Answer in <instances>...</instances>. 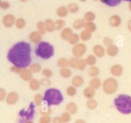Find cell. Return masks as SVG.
<instances>
[{
    "label": "cell",
    "instance_id": "cell-33",
    "mask_svg": "<svg viewBox=\"0 0 131 123\" xmlns=\"http://www.w3.org/2000/svg\"><path fill=\"white\" fill-rule=\"evenodd\" d=\"M95 15L92 11H88L84 15V19L88 22L93 21L95 19Z\"/></svg>",
    "mask_w": 131,
    "mask_h": 123
},
{
    "label": "cell",
    "instance_id": "cell-48",
    "mask_svg": "<svg viewBox=\"0 0 131 123\" xmlns=\"http://www.w3.org/2000/svg\"><path fill=\"white\" fill-rule=\"evenodd\" d=\"M75 123H86L83 120H78Z\"/></svg>",
    "mask_w": 131,
    "mask_h": 123
},
{
    "label": "cell",
    "instance_id": "cell-5",
    "mask_svg": "<svg viewBox=\"0 0 131 123\" xmlns=\"http://www.w3.org/2000/svg\"><path fill=\"white\" fill-rule=\"evenodd\" d=\"M118 89V82L114 78L110 77L106 79L103 83V89L108 94H113Z\"/></svg>",
    "mask_w": 131,
    "mask_h": 123
},
{
    "label": "cell",
    "instance_id": "cell-53",
    "mask_svg": "<svg viewBox=\"0 0 131 123\" xmlns=\"http://www.w3.org/2000/svg\"><path fill=\"white\" fill-rule=\"evenodd\" d=\"M125 1H130V2H131V0H125Z\"/></svg>",
    "mask_w": 131,
    "mask_h": 123
},
{
    "label": "cell",
    "instance_id": "cell-45",
    "mask_svg": "<svg viewBox=\"0 0 131 123\" xmlns=\"http://www.w3.org/2000/svg\"><path fill=\"white\" fill-rule=\"evenodd\" d=\"M39 122L40 123H50L51 118L49 116H43V117H41Z\"/></svg>",
    "mask_w": 131,
    "mask_h": 123
},
{
    "label": "cell",
    "instance_id": "cell-3",
    "mask_svg": "<svg viewBox=\"0 0 131 123\" xmlns=\"http://www.w3.org/2000/svg\"><path fill=\"white\" fill-rule=\"evenodd\" d=\"M115 106L118 110L124 114L131 113V97L125 94H121L115 100Z\"/></svg>",
    "mask_w": 131,
    "mask_h": 123
},
{
    "label": "cell",
    "instance_id": "cell-29",
    "mask_svg": "<svg viewBox=\"0 0 131 123\" xmlns=\"http://www.w3.org/2000/svg\"><path fill=\"white\" fill-rule=\"evenodd\" d=\"M96 61H97L96 57L93 55H90L86 59V63L87 65H90V66L94 65L96 63Z\"/></svg>",
    "mask_w": 131,
    "mask_h": 123
},
{
    "label": "cell",
    "instance_id": "cell-7",
    "mask_svg": "<svg viewBox=\"0 0 131 123\" xmlns=\"http://www.w3.org/2000/svg\"><path fill=\"white\" fill-rule=\"evenodd\" d=\"M33 113H34V105L33 103H31L29 109L27 111L22 110L20 112V116L25 120H29L33 118Z\"/></svg>",
    "mask_w": 131,
    "mask_h": 123
},
{
    "label": "cell",
    "instance_id": "cell-13",
    "mask_svg": "<svg viewBox=\"0 0 131 123\" xmlns=\"http://www.w3.org/2000/svg\"><path fill=\"white\" fill-rule=\"evenodd\" d=\"M21 77L26 81H29L32 79L31 71L29 69H25L21 73Z\"/></svg>",
    "mask_w": 131,
    "mask_h": 123
},
{
    "label": "cell",
    "instance_id": "cell-55",
    "mask_svg": "<svg viewBox=\"0 0 131 123\" xmlns=\"http://www.w3.org/2000/svg\"><path fill=\"white\" fill-rule=\"evenodd\" d=\"M95 1H97V0H95Z\"/></svg>",
    "mask_w": 131,
    "mask_h": 123
},
{
    "label": "cell",
    "instance_id": "cell-2",
    "mask_svg": "<svg viewBox=\"0 0 131 123\" xmlns=\"http://www.w3.org/2000/svg\"><path fill=\"white\" fill-rule=\"evenodd\" d=\"M43 99L49 106L58 105L63 102V97L58 89H49L45 92Z\"/></svg>",
    "mask_w": 131,
    "mask_h": 123
},
{
    "label": "cell",
    "instance_id": "cell-16",
    "mask_svg": "<svg viewBox=\"0 0 131 123\" xmlns=\"http://www.w3.org/2000/svg\"><path fill=\"white\" fill-rule=\"evenodd\" d=\"M68 10H69L68 8L67 7H65V6H60L57 9L56 13H57V15L59 17H65L67 15Z\"/></svg>",
    "mask_w": 131,
    "mask_h": 123
},
{
    "label": "cell",
    "instance_id": "cell-10",
    "mask_svg": "<svg viewBox=\"0 0 131 123\" xmlns=\"http://www.w3.org/2000/svg\"><path fill=\"white\" fill-rule=\"evenodd\" d=\"M29 39L32 42L35 43H38L40 42L42 38H41V34L38 32L33 31L29 34Z\"/></svg>",
    "mask_w": 131,
    "mask_h": 123
},
{
    "label": "cell",
    "instance_id": "cell-51",
    "mask_svg": "<svg viewBox=\"0 0 131 123\" xmlns=\"http://www.w3.org/2000/svg\"><path fill=\"white\" fill-rule=\"evenodd\" d=\"M129 7H130V9L131 10V2H130V5H129Z\"/></svg>",
    "mask_w": 131,
    "mask_h": 123
},
{
    "label": "cell",
    "instance_id": "cell-26",
    "mask_svg": "<svg viewBox=\"0 0 131 123\" xmlns=\"http://www.w3.org/2000/svg\"><path fill=\"white\" fill-rule=\"evenodd\" d=\"M71 71L67 68H63L60 70V75L64 78H69L71 76Z\"/></svg>",
    "mask_w": 131,
    "mask_h": 123
},
{
    "label": "cell",
    "instance_id": "cell-40",
    "mask_svg": "<svg viewBox=\"0 0 131 123\" xmlns=\"http://www.w3.org/2000/svg\"><path fill=\"white\" fill-rule=\"evenodd\" d=\"M17 99H18L17 95L15 93H13L12 94L10 95V99L9 98L8 100V103H10V104H12V103H15V102H16V101L17 100Z\"/></svg>",
    "mask_w": 131,
    "mask_h": 123
},
{
    "label": "cell",
    "instance_id": "cell-43",
    "mask_svg": "<svg viewBox=\"0 0 131 123\" xmlns=\"http://www.w3.org/2000/svg\"><path fill=\"white\" fill-rule=\"evenodd\" d=\"M42 73L46 77H51L52 75V72L51 70L49 69H44L42 71Z\"/></svg>",
    "mask_w": 131,
    "mask_h": 123
},
{
    "label": "cell",
    "instance_id": "cell-17",
    "mask_svg": "<svg viewBox=\"0 0 131 123\" xmlns=\"http://www.w3.org/2000/svg\"><path fill=\"white\" fill-rule=\"evenodd\" d=\"M40 86V83L37 79H31L29 82V88L31 89L33 91H37L38 90Z\"/></svg>",
    "mask_w": 131,
    "mask_h": 123
},
{
    "label": "cell",
    "instance_id": "cell-50",
    "mask_svg": "<svg viewBox=\"0 0 131 123\" xmlns=\"http://www.w3.org/2000/svg\"><path fill=\"white\" fill-rule=\"evenodd\" d=\"M25 123H33V122H31V121H28V122H25Z\"/></svg>",
    "mask_w": 131,
    "mask_h": 123
},
{
    "label": "cell",
    "instance_id": "cell-46",
    "mask_svg": "<svg viewBox=\"0 0 131 123\" xmlns=\"http://www.w3.org/2000/svg\"><path fill=\"white\" fill-rule=\"evenodd\" d=\"M104 43L106 46H108L109 47V46L112 45L113 40L111 38H109V37H106V38H104Z\"/></svg>",
    "mask_w": 131,
    "mask_h": 123
},
{
    "label": "cell",
    "instance_id": "cell-38",
    "mask_svg": "<svg viewBox=\"0 0 131 123\" xmlns=\"http://www.w3.org/2000/svg\"><path fill=\"white\" fill-rule=\"evenodd\" d=\"M78 61H79V59H78L76 57H73V58L70 59V60L69 61V65L73 68H78Z\"/></svg>",
    "mask_w": 131,
    "mask_h": 123
},
{
    "label": "cell",
    "instance_id": "cell-27",
    "mask_svg": "<svg viewBox=\"0 0 131 123\" xmlns=\"http://www.w3.org/2000/svg\"><path fill=\"white\" fill-rule=\"evenodd\" d=\"M84 24H85V23H84V20H83V19H79L74 22L73 26H74V28H75V29H81V28H83V27H84Z\"/></svg>",
    "mask_w": 131,
    "mask_h": 123
},
{
    "label": "cell",
    "instance_id": "cell-31",
    "mask_svg": "<svg viewBox=\"0 0 131 123\" xmlns=\"http://www.w3.org/2000/svg\"><path fill=\"white\" fill-rule=\"evenodd\" d=\"M37 29H38V33L40 34H43L46 33V26H45V23L43 22H39L37 24Z\"/></svg>",
    "mask_w": 131,
    "mask_h": 123
},
{
    "label": "cell",
    "instance_id": "cell-34",
    "mask_svg": "<svg viewBox=\"0 0 131 123\" xmlns=\"http://www.w3.org/2000/svg\"><path fill=\"white\" fill-rule=\"evenodd\" d=\"M29 70L33 73H38L40 71L41 66L38 63H33L30 66Z\"/></svg>",
    "mask_w": 131,
    "mask_h": 123
},
{
    "label": "cell",
    "instance_id": "cell-18",
    "mask_svg": "<svg viewBox=\"0 0 131 123\" xmlns=\"http://www.w3.org/2000/svg\"><path fill=\"white\" fill-rule=\"evenodd\" d=\"M72 30L70 28H66L62 31L61 33V37L63 40H68L69 37L72 34Z\"/></svg>",
    "mask_w": 131,
    "mask_h": 123
},
{
    "label": "cell",
    "instance_id": "cell-28",
    "mask_svg": "<svg viewBox=\"0 0 131 123\" xmlns=\"http://www.w3.org/2000/svg\"><path fill=\"white\" fill-rule=\"evenodd\" d=\"M58 65L60 68H67L69 65V61L65 58H61L58 61Z\"/></svg>",
    "mask_w": 131,
    "mask_h": 123
},
{
    "label": "cell",
    "instance_id": "cell-44",
    "mask_svg": "<svg viewBox=\"0 0 131 123\" xmlns=\"http://www.w3.org/2000/svg\"><path fill=\"white\" fill-rule=\"evenodd\" d=\"M25 24H26V22H25V20H24V19H20L17 21V26L19 28H24Z\"/></svg>",
    "mask_w": 131,
    "mask_h": 123
},
{
    "label": "cell",
    "instance_id": "cell-54",
    "mask_svg": "<svg viewBox=\"0 0 131 123\" xmlns=\"http://www.w3.org/2000/svg\"><path fill=\"white\" fill-rule=\"evenodd\" d=\"M81 1H86V0H80Z\"/></svg>",
    "mask_w": 131,
    "mask_h": 123
},
{
    "label": "cell",
    "instance_id": "cell-12",
    "mask_svg": "<svg viewBox=\"0 0 131 123\" xmlns=\"http://www.w3.org/2000/svg\"><path fill=\"white\" fill-rule=\"evenodd\" d=\"M118 52V48L116 47V45H111L109 46L107 48V54L109 56H111V57H115L116 56Z\"/></svg>",
    "mask_w": 131,
    "mask_h": 123
},
{
    "label": "cell",
    "instance_id": "cell-9",
    "mask_svg": "<svg viewBox=\"0 0 131 123\" xmlns=\"http://www.w3.org/2000/svg\"><path fill=\"white\" fill-rule=\"evenodd\" d=\"M93 52L95 56L98 57H102L105 54V50L102 46L97 45L93 47Z\"/></svg>",
    "mask_w": 131,
    "mask_h": 123
},
{
    "label": "cell",
    "instance_id": "cell-8",
    "mask_svg": "<svg viewBox=\"0 0 131 123\" xmlns=\"http://www.w3.org/2000/svg\"><path fill=\"white\" fill-rule=\"evenodd\" d=\"M123 68L120 65H115L111 67V73L113 75L116 77H119L122 74Z\"/></svg>",
    "mask_w": 131,
    "mask_h": 123
},
{
    "label": "cell",
    "instance_id": "cell-21",
    "mask_svg": "<svg viewBox=\"0 0 131 123\" xmlns=\"http://www.w3.org/2000/svg\"><path fill=\"white\" fill-rule=\"evenodd\" d=\"M80 36L83 41H87L92 36V33L89 31L86 30V29H84V31L81 32Z\"/></svg>",
    "mask_w": 131,
    "mask_h": 123
},
{
    "label": "cell",
    "instance_id": "cell-37",
    "mask_svg": "<svg viewBox=\"0 0 131 123\" xmlns=\"http://www.w3.org/2000/svg\"><path fill=\"white\" fill-rule=\"evenodd\" d=\"M65 26V22L64 20H61V19H59V20H57L56 22H55V28L56 29H61V28H63Z\"/></svg>",
    "mask_w": 131,
    "mask_h": 123
},
{
    "label": "cell",
    "instance_id": "cell-49",
    "mask_svg": "<svg viewBox=\"0 0 131 123\" xmlns=\"http://www.w3.org/2000/svg\"><path fill=\"white\" fill-rule=\"evenodd\" d=\"M129 28L130 29V30H131V20H130L129 23Z\"/></svg>",
    "mask_w": 131,
    "mask_h": 123
},
{
    "label": "cell",
    "instance_id": "cell-42",
    "mask_svg": "<svg viewBox=\"0 0 131 123\" xmlns=\"http://www.w3.org/2000/svg\"><path fill=\"white\" fill-rule=\"evenodd\" d=\"M42 97L40 94H38L35 96L34 101H35V104L37 105H40L41 102H42Z\"/></svg>",
    "mask_w": 131,
    "mask_h": 123
},
{
    "label": "cell",
    "instance_id": "cell-6",
    "mask_svg": "<svg viewBox=\"0 0 131 123\" xmlns=\"http://www.w3.org/2000/svg\"><path fill=\"white\" fill-rule=\"evenodd\" d=\"M86 47L83 43H78L75 45L72 49V52L75 57H81L85 54Z\"/></svg>",
    "mask_w": 131,
    "mask_h": 123
},
{
    "label": "cell",
    "instance_id": "cell-23",
    "mask_svg": "<svg viewBox=\"0 0 131 123\" xmlns=\"http://www.w3.org/2000/svg\"><path fill=\"white\" fill-rule=\"evenodd\" d=\"M84 28H85V29L89 31H90L92 33V32H93L95 31L96 26L92 22H87L86 23L84 24Z\"/></svg>",
    "mask_w": 131,
    "mask_h": 123
},
{
    "label": "cell",
    "instance_id": "cell-41",
    "mask_svg": "<svg viewBox=\"0 0 131 123\" xmlns=\"http://www.w3.org/2000/svg\"><path fill=\"white\" fill-rule=\"evenodd\" d=\"M70 115H69V113L67 112H65V113H63L62 114L61 117V119L62 120L63 122H68L69 121H70Z\"/></svg>",
    "mask_w": 131,
    "mask_h": 123
},
{
    "label": "cell",
    "instance_id": "cell-39",
    "mask_svg": "<svg viewBox=\"0 0 131 123\" xmlns=\"http://www.w3.org/2000/svg\"><path fill=\"white\" fill-rule=\"evenodd\" d=\"M86 61H84V59H79L78 65V68L79 69V70H84L86 68Z\"/></svg>",
    "mask_w": 131,
    "mask_h": 123
},
{
    "label": "cell",
    "instance_id": "cell-15",
    "mask_svg": "<svg viewBox=\"0 0 131 123\" xmlns=\"http://www.w3.org/2000/svg\"><path fill=\"white\" fill-rule=\"evenodd\" d=\"M95 94V89L91 86L88 87L84 90V95L87 98H92Z\"/></svg>",
    "mask_w": 131,
    "mask_h": 123
},
{
    "label": "cell",
    "instance_id": "cell-11",
    "mask_svg": "<svg viewBox=\"0 0 131 123\" xmlns=\"http://www.w3.org/2000/svg\"><path fill=\"white\" fill-rule=\"evenodd\" d=\"M45 26H46V31L48 32H52L54 30L55 28V22L51 19H47L45 22Z\"/></svg>",
    "mask_w": 131,
    "mask_h": 123
},
{
    "label": "cell",
    "instance_id": "cell-52",
    "mask_svg": "<svg viewBox=\"0 0 131 123\" xmlns=\"http://www.w3.org/2000/svg\"><path fill=\"white\" fill-rule=\"evenodd\" d=\"M22 1H23V2H24V1H28V0H21Z\"/></svg>",
    "mask_w": 131,
    "mask_h": 123
},
{
    "label": "cell",
    "instance_id": "cell-36",
    "mask_svg": "<svg viewBox=\"0 0 131 123\" xmlns=\"http://www.w3.org/2000/svg\"><path fill=\"white\" fill-rule=\"evenodd\" d=\"M76 89L74 86H69L67 89V94L70 96H73L76 94Z\"/></svg>",
    "mask_w": 131,
    "mask_h": 123
},
{
    "label": "cell",
    "instance_id": "cell-1",
    "mask_svg": "<svg viewBox=\"0 0 131 123\" xmlns=\"http://www.w3.org/2000/svg\"><path fill=\"white\" fill-rule=\"evenodd\" d=\"M7 57L8 61L16 67H27L31 61L30 45L24 42L16 43L8 51Z\"/></svg>",
    "mask_w": 131,
    "mask_h": 123
},
{
    "label": "cell",
    "instance_id": "cell-14",
    "mask_svg": "<svg viewBox=\"0 0 131 123\" xmlns=\"http://www.w3.org/2000/svg\"><path fill=\"white\" fill-rule=\"evenodd\" d=\"M110 23L113 27H117L121 24V19L118 15H113L110 18Z\"/></svg>",
    "mask_w": 131,
    "mask_h": 123
},
{
    "label": "cell",
    "instance_id": "cell-19",
    "mask_svg": "<svg viewBox=\"0 0 131 123\" xmlns=\"http://www.w3.org/2000/svg\"><path fill=\"white\" fill-rule=\"evenodd\" d=\"M83 79L81 76H75L72 80V84L75 87H79L83 84Z\"/></svg>",
    "mask_w": 131,
    "mask_h": 123
},
{
    "label": "cell",
    "instance_id": "cell-25",
    "mask_svg": "<svg viewBox=\"0 0 131 123\" xmlns=\"http://www.w3.org/2000/svg\"><path fill=\"white\" fill-rule=\"evenodd\" d=\"M86 106L90 110H93L97 107V102L95 100L92 99V98H90L89 100L86 103Z\"/></svg>",
    "mask_w": 131,
    "mask_h": 123
},
{
    "label": "cell",
    "instance_id": "cell-24",
    "mask_svg": "<svg viewBox=\"0 0 131 123\" xmlns=\"http://www.w3.org/2000/svg\"><path fill=\"white\" fill-rule=\"evenodd\" d=\"M79 35L74 33V34H72L71 35H70V36L69 37V38L68 39V41H69V42L70 43V44L74 45V44H76V43L79 42Z\"/></svg>",
    "mask_w": 131,
    "mask_h": 123
},
{
    "label": "cell",
    "instance_id": "cell-20",
    "mask_svg": "<svg viewBox=\"0 0 131 123\" xmlns=\"http://www.w3.org/2000/svg\"><path fill=\"white\" fill-rule=\"evenodd\" d=\"M101 82L98 78H93V79L91 80L90 82V86H91L95 89H99L101 87Z\"/></svg>",
    "mask_w": 131,
    "mask_h": 123
},
{
    "label": "cell",
    "instance_id": "cell-35",
    "mask_svg": "<svg viewBox=\"0 0 131 123\" xmlns=\"http://www.w3.org/2000/svg\"><path fill=\"white\" fill-rule=\"evenodd\" d=\"M68 10L71 13H75L79 10V6L75 3H71L68 6Z\"/></svg>",
    "mask_w": 131,
    "mask_h": 123
},
{
    "label": "cell",
    "instance_id": "cell-47",
    "mask_svg": "<svg viewBox=\"0 0 131 123\" xmlns=\"http://www.w3.org/2000/svg\"><path fill=\"white\" fill-rule=\"evenodd\" d=\"M53 123H63V121L61 119V117H56L54 118Z\"/></svg>",
    "mask_w": 131,
    "mask_h": 123
},
{
    "label": "cell",
    "instance_id": "cell-4",
    "mask_svg": "<svg viewBox=\"0 0 131 123\" xmlns=\"http://www.w3.org/2000/svg\"><path fill=\"white\" fill-rule=\"evenodd\" d=\"M35 54L43 59H48L54 55V47L48 42H42L38 44Z\"/></svg>",
    "mask_w": 131,
    "mask_h": 123
},
{
    "label": "cell",
    "instance_id": "cell-32",
    "mask_svg": "<svg viewBox=\"0 0 131 123\" xmlns=\"http://www.w3.org/2000/svg\"><path fill=\"white\" fill-rule=\"evenodd\" d=\"M99 74V70L96 66H92L89 69V75L91 77H96Z\"/></svg>",
    "mask_w": 131,
    "mask_h": 123
},
{
    "label": "cell",
    "instance_id": "cell-30",
    "mask_svg": "<svg viewBox=\"0 0 131 123\" xmlns=\"http://www.w3.org/2000/svg\"><path fill=\"white\" fill-rule=\"evenodd\" d=\"M122 0H103L102 2L110 6H115L121 3Z\"/></svg>",
    "mask_w": 131,
    "mask_h": 123
},
{
    "label": "cell",
    "instance_id": "cell-22",
    "mask_svg": "<svg viewBox=\"0 0 131 123\" xmlns=\"http://www.w3.org/2000/svg\"><path fill=\"white\" fill-rule=\"evenodd\" d=\"M67 110L71 114H74L77 112V106L74 103H69L67 105Z\"/></svg>",
    "mask_w": 131,
    "mask_h": 123
}]
</instances>
